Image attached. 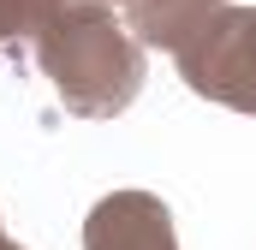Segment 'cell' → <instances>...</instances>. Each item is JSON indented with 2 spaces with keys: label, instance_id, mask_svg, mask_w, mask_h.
Segmentation results:
<instances>
[{
  "label": "cell",
  "instance_id": "cell-6",
  "mask_svg": "<svg viewBox=\"0 0 256 250\" xmlns=\"http://www.w3.org/2000/svg\"><path fill=\"white\" fill-rule=\"evenodd\" d=\"M0 250H24V244H18V238H6V226H0Z\"/></svg>",
  "mask_w": 256,
  "mask_h": 250
},
{
  "label": "cell",
  "instance_id": "cell-1",
  "mask_svg": "<svg viewBox=\"0 0 256 250\" xmlns=\"http://www.w3.org/2000/svg\"><path fill=\"white\" fill-rule=\"evenodd\" d=\"M36 66L72 120H120L149 72L137 36L114 18V6H96V0L60 6V18L36 36Z\"/></svg>",
  "mask_w": 256,
  "mask_h": 250
},
{
  "label": "cell",
  "instance_id": "cell-3",
  "mask_svg": "<svg viewBox=\"0 0 256 250\" xmlns=\"http://www.w3.org/2000/svg\"><path fill=\"white\" fill-rule=\"evenodd\" d=\"M84 250H179L173 208L155 190H108L84 220Z\"/></svg>",
  "mask_w": 256,
  "mask_h": 250
},
{
  "label": "cell",
  "instance_id": "cell-2",
  "mask_svg": "<svg viewBox=\"0 0 256 250\" xmlns=\"http://www.w3.org/2000/svg\"><path fill=\"white\" fill-rule=\"evenodd\" d=\"M179 78L185 90L232 108V114H256V0L250 6H220L191 42L179 48Z\"/></svg>",
  "mask_w": 256,
  "mask_h": 250
},
{
  "label": "cell",
  "instance_id": "cell-4",
  "mask_svg": "<svg viewBox=\"0 0 256 250\" xmlns=\"http://www.w3.org/2000/svg\"><path fill=\"white\" fill-rule=\"evenodd\" d=\"M226 0H131L126 12V30L137 36V48L149 54V48H167V54H179L185 42H191L196 30L220 12Z\"/></svg>",
  "mask_w": 256,
  "mask_h": 250
},
{
  "label": "cell",
  "instance_id": "cell-5",
  "mask_svg": "<svg viewBox=\"0 0 256 250\" xmlns=\"http://www.w3.org/2000/svg\"><path fill=\"white\" fill-rule=\"evenodd\" d=\"M66 0H0V48H36V36L60 18Z\"/></svg>",
  "mask_w": 256,
  "mask_h": 250
},
{
  "label": "cell",
  "instance_id": "cell-7",
  "mask_svg": "<svg viewBox=\"0 0 256 250\" xmlns=\"http://www.w3.org/2000/svg\"><path fill=\"white\" fill-rule=\"evenodd\" d=\"M96 6H131V0H96Z\"/></svg>",
  "mask_w": 256,
  "mask_h": 250
}]
</instances>
